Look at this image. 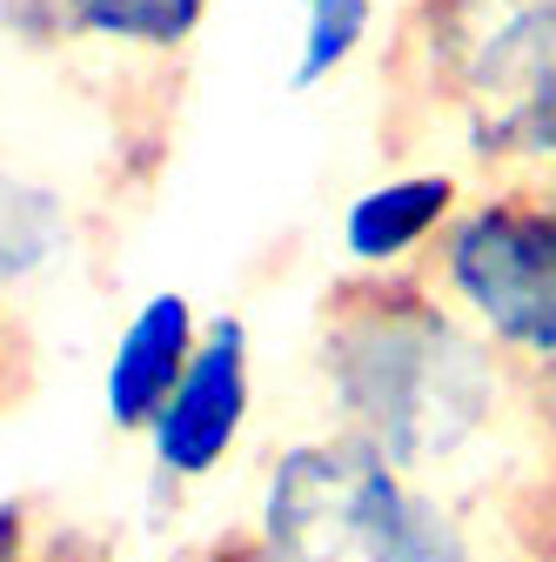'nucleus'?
Masks as SVG:
<instances>
[{
  "mask_svg": "<svg viewBox=\"0 0 556 562\" xmlns=\"http://www.w3.org/2000/svg\"><path fill=\"white\" fill-rule=\"evenodd\" d=\"M194 341H201V308L181 289H155L134 302L101 369V415L114 436H148V422L194 362Z\"/></svg>",
  "mask_w": 556,
  "mask_h": 562,
  "instance_id": "7",
  "label": "nucleus"
},
{
  "mask_svg": "<svg viewBox=\"0 0 556 562\" xmlns=\"http://www.w3.org/2000/svg\"><path fill=\"white\" fill-rule=\"evenodd\" d=\"M248 536L268 562H556V542L402 475L342 429L262 462Z\"/></svg>",
  "mask_w": 556,
  "mask_h": 562,
  "instance_id": "2",
  "label": "nucleus"
},
{
  "mask_svg": "<svg viewBox=\"0 0 556 562\" xmlns=\"http://www.w3.org/2000/svg\"><path fill=\"white\" fill-rule=\"evenodd\" d=\"M423 274L556 422V188L497 181L469 194Z\"/></svg>",
  "mask_w": 556,
  "mask_h": 562,
  "instance_id": "4",
  "label": "nucleus"
},
{
  "mask_svg": "<svg viewBox=\"0 0 556 562\" xmlns=\"http://www.w3.org/2000/svg\"><path fill=\"white\" fill-rule=\"evenodd\" d=\"M215 0H47V27L60 47H108L134 60H175Z\"/></svg>",
  "mask_w": 556,
  "mask_h": 562,
  "instance_id": "8",
  "label": "nucleus"
},
{
  "mask_svg": "<svg viewBox=\"0 0 556 562\" xmlns=\"http://www.w3.org/2000/svg\"><path fill=\"white\" fill-rule=\"evenodd\" d=\"M329 429L402 475L556 542V422L536 389L415 274H342L315 315Z\"/></svg>",
  "mask_w": 556,
  "mask_h": 562,
  "instance_id": "1",
  "label": "nucleus"
},
{
  "mask_svg": "<svg viewBox=\"0 0 556 562\" xmlns=\"http://www.w3.org/2000/svg\"><path fill=\"white\" fill-rule=\"evenodd\" d=\"M543 181H549V188H556V175H543Z\"/></svg>",
  "mask_w": 556,
  "mask_h": 562,
  "instance_id": "15",
  "label": "nucleus"
},
{
  "mask_svg": "<svg viewBox=\"0 0 556 562\" xmlns=\"http://www.w3.org/2000/svg\"><path fill=\"white\" fill-rule=\"evenodd\" d=\"M27 555H34V509L0 503V562H27Z\"/></svg>",
  "mask_w": 556,
  "mask_h": 562,
  "instance_id": "12",
  "label": "nucleus"
},
{
  "mask_svg": "<svg viewBox=\"0 0 556 562\" xmlns=\"http://www.w3.org/2000/svg\"><path fill=\"white\" fill-rule=\"evenodd\" d=\"M188 562H268V555H262V542H255L248 529H229V536H215V542H201Z\"/></svg>",
  "mask_w": 556,
  "mask_h": 562,
  "instance_id": "13",
  "label": "nucleus"
},
{
  "mask_svg": "<svg viewBox=\"0 0 556 562\" xmlns=\"http://www.w3.org/2000/svg\"><path fill=\"white\" fill-rule=\"evenodd\" d=\"M376 34V0H296L289 94H315L349 67Z\"/></svg>",
  "mask_w": 556,
  "mask_h": 562,
  "instance_id": "10",
  "label": "nucleus"
},
{
  "mask_svg": "<svg viewBox=\"0 0 556 562\" xmlns=\"http://www.w3.org/2000/svg\"><path fill=\"white\" fill-rule=\"evenodd\" d=\"M255 415V341L242 315H208L201 341H194V362L175 382V395L162 402V415L148 422V462L155 482L168 488H194L208 482L242 442Z\"/></svg>",
  "mask_w": 556,
  "mask_h": 562,
  "instance_id": "5",
  "label": "nucleus"
},
{
  "mask_svg": "<svg viewBox=\"0 0 556 562\" xmlns=\"http://www.w3.org/2000/svg\"><path fill=\"white\" fill-rule=\"evenodd\" d=\"M27 375H34V356H27V328H21L14 302L0 295V408H8V402L27 389Z\"/></svg>",
  "mask_w": 556,
  "mask_h": 562,
  "instance_id": "11",
  "label": "nucleus"
},
{
  "mask_svg": "<svg viewBox=\"0 0 556 562\" xmlns=\"http://www.w3.org/2000/svg\"><path fill=\"white\" fill-rule=\"evenodd\" d=\"M469 181L456 168H402L389 181H369L335 222V248L349 274H415L443 241V228L463 215Z\"/></svg>",
  "mask_w": 556,
  "mask_h": 562,
  "instance_id": "6",
  "label": "nucleus"
},
{
  "mask_svg": "<svg viewBox=\"0 0 556 562\" xmlns=\"http://www.w3.org/2000/svg\"><path fill=\"white\" fill-rule=\"evenodd\" d=\"M27 562H54V549H47V555H27Z\"/></svg>",
  "mask_w": 556,
  "mask_h": 562,
  "instance_id": "14",
  "label": "nucleus"
},
{
  "mask_svg": "<svg viewBox=\"0 0 556 562\" xmlns=\"http://www.w3.org/2000/svg\"><path fill=\"white\" fill-rule=\"evenodd\" d=\"M75 255V201L54 181L0 161V295H27Z\"/></svg>",
  "mask_w": 556,
  "mask_h": 562,
  "instance_id": "9",
  "label": "nucleus"
},
{
  "mask_svg": "<svg viewBox=\"0 0 556 562\" xmlns=\"http://www.w3.org/2000/svg\"><path fill=\"white\" fill-rule=\"evenodd\" d=\"M415 75L476 168L556 175V0H415Z\"/></svg>",
  "mask_w": 556,
  "mask_h": 562,
  "instance_id": "3",
  "label": "nucleus"
}]
</instances>
